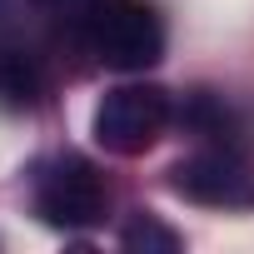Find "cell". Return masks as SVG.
I'll use <instances>...</instances> for the list:
<instances>
[{
  "instance_id": "ba28073f",
  "label": "cell",
  "mask_w": 254,
  "mask_h": 254,
  "mask_svg": "<svg viewBox=\"0 0 254 254\" xmlns=\"http://www.w3.org/2000/svg\"><path fill=\"white\" fill-rule=\"evenodd\" d=\"M40 5H55V0H40Z\"/></svg>"
},
{
  "instance_id": "277c9868",
  "label": "cell",
  "mask_w": 254,
  "mask_h": 254,
  "mask_svg": "<svg viewBox=\"0 0 254 254\" xmlns=\"http://www.w3.org/2000/svg\"><path fill=\"white\" fill-rule=\"evenodd\" d=\"M170 190L209 209H254V170L229 145L180 160L170 170Z\"/></svg>"
},
{
  "instance_id": "3957f363",
  "label": "cell",
  "mask_w": 254,
  "mask_h": 254,
  "mask_svg": "<svg viewBox=\"0 0 254 254\" xmlns=\"http://www.w3.org/2000/svg\"><path fill=\"white\" fill-rule=\"evenodd\" d=\"M35 214L50 224V229H90L105 219V185L100 175L65 155V160H50L40 175H35Z\"/></svg>"
},
{
  "instance_id": "6da1fadb",
  "label": "cell",
  "mask_w": 254,
  "mask_h": 254,
  "mask_svg": "<svg viewBox=\"0 0 254 254\" xmlns=\"http://www.w3.org/2000/svg\"><path fill=\"white\" fill-rule=\"evenodd\" d=\"M85 40L110 70H150L165 60V20L145 0H100L85 15Z\"/></svg>"
},
{
  "instance_id": "5b68a950",
  "label": "cell",
  "mask_w": 254,
  "mask_h": 254,
  "mask_svg": "<svg viewBox=\"0 0 254 254\" xmlns=\"http://www.w3.org/2000/svg\"><path fill=\"white\" fill-rule=\"evenodd\" d=\"M45 90V75L30 50L20 45H0V105L5 110H30Z\"/></svg>"
},
{
  "instance_id": "8992f818",
  "label": "cell",
  "mask_w": 254,
  "mask_h": 254,
  "mask_svg": "<svg viewBox=\"0 0 254 254\" xmlns=\"http://www.w3.org/2000/svg\"><path fill=\"white\" fill-rule=\"evenodd\" d=\"M180 125H185L190 135H199V140H219V145H229V135H234V115H229L214 95H204V90L185 100Z\"/></svg>"
},
{
  "instance_id": "52a82bcc",
  "label": "cell",
  "mask_w": 254,
  "mask_h": 254,
  "mask_svg": "<svg viewBox=\"0 0 254 254\" xmlns=\"http://www.w3.org/2000/svg\"><path fill=\"white\" fill-rule=\"evenodd\" d=\"M120 244L125 249H145V254H175L180 249V234L170 224H160L150 209H135L130 219H125V229H120Z\"/></svg>"
},
{
  "instance_id": "7a4b0ae2",
  "label": "cell",
  "mask_w": 254,
  "mask_h": 254,
  "mask_svg": "<svg viewBox=\"0 0 254 254\" xmlns=\"http://www.w3.org/2000/svg\"><path fill=\"white\" fill-rule=\"evenodd\" d=\"M165 125H170V95L160 85H120L95 105L90 135H95V145L105 155L135 160V155L155 150Z\"/></svg>"
}]
</instances>
